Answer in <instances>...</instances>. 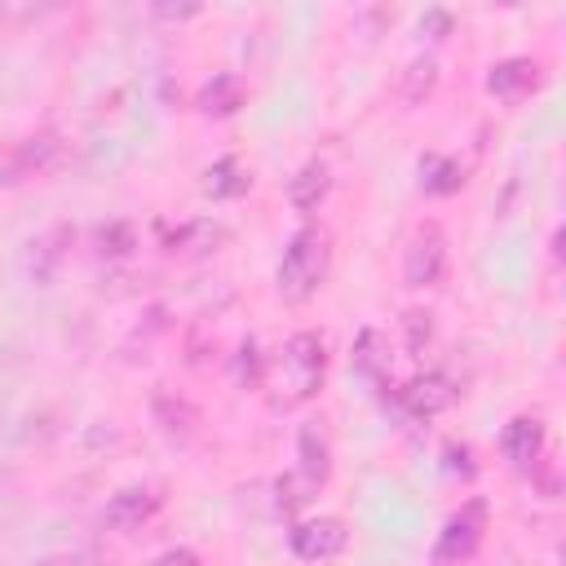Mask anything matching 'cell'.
<instances>
[{"instance_id": "52a82bcc", "label": "cell", "mask_w": 566, "mask_h": 566, "mask_svg": "<svg viewBox=\"0 0 566 566\" xmlns=\"http://www.w3.org/2000/svg\"><path fill=\"white\" fill-rule=\"evenodd\" d=\"M71 239H75L71 226H53V230H44L40 239H31V252H27V279H31L35 287H49V283L57 279Z\"/></svg>"}, {"instance_id": "ba28073f", "label": "cell", "mask_w": 566, "mask_h": 566, "mask_svg": "<svg viewBox=\"0 0 566 566\" xmlns=\"http://www.w3.org/2000/svg\"><path fill=\"white\" fill-rule=\"evenodd\" d=\"M57 150H62V142H57V133H53V128H40V133L22 137V142L9 150V159H4V164H9L4 186H9V181H18V177H35V172L53 168Z\"/></svg>"}, {"instance_id": "9c48e42d", "label": "cell", "mask_w": 566, "mask_h": 566, "mask_svg": "<svg viewBox=\"0 0 566 566\" xmlns=\"http://www.w3.org/2000/svg\"><path fill=\"white\" fill-rule=\"evenodd\" d=\"M500 451L504 460H513L517 469H535L539 451H544V424L535 416H513L500 433Z\"/></svg>"}, {"instance_id": "ac0fdd59", "label": "cell", "mask_w": 566, "mask_h": 566, "mask_svg": "<svg viewBox=\"0 0 566 566\" xmlns=\"http://www.w3.org/2000/svg\"><path fill=\"white\" fill-rule=\"evenodd\" d=\"M460 186H464V168L455 159H447V155L420 159V190H429V195H455Z\"/></svg>"}, {"instance_id": "30bf717a", "label": "cell", "mask_w": 566, "mask_h": 566, "mask_svg": "<svg viewBox=\"0 0 566 566\" xmlns=\"http://www.w3.org/2000/svg\"><path fill=\"white\" fill-rule=\"evenodd\" d=\"M451 398H455V389H451V380H447L442 371H429V376L411 380V385L398 394L402 411H407V416H416V420H429V416H438V411H442Z\"/></svg>"}, {"instance_id": "6da1fadb", "label": "cell", "mask_w": 566, "mask_h": 566, "mask_svg": "<svg viewBox=\"0 0 566 566\" xmlns=\"http://www.w3.org/2000/svg\"><path fill=\"white\" fill-rule=\"evenodd\" d=\"M323 371H327V340L323 332H292L283 345V363H279V407L305 402L323 389Z\"/></svg>"}, {"instance_id": "ffe728a7", "label": "cell", "mask_w": 566, "mask_h": 566, "mask_svg": "<svg viewBox=\"0 0 566 566\" xmlns=\"http://www.w3.org/2000/svg\"><path fill=\"white\" fill-rule=\"evenodd\" d=\"M234 380H239L243 389H256V385L265 380V358H261V349H256L252 336H248V340L239 345V354H234Z\"/></svg>"}, {"instance_id": "e0dca14e", "label": "cell", "mask_w": 566, "mask_h": 566, "mask_svg": "<svg viewBox=\"0 0 566 566\" xmlns=\"http://www.w3.org/2000/svg\"><path fill=\"white\" fill-rule=\"evenodd\" d=\"M243 106V84L234 75H212L203 88H199V111L203 115H230Z\"/></svg>"}, {"instance_id": "cb8c5ba5", "label": "cell", "mask_w": 566, "mask_h": 566, "mask_svg": "<svg viewBox=\"0 0 566 566\" xmlns=\"http://www.w3.org/2000/svg\"><path fill=\"white\" fill-rule=\"evenodd\" d=\"M150 566H199V557H195L190 548H168V553H159Z\"/></svg>"}, {"instance_id": "7402d4cb", "label": "cell", "mask_w": 566, "mask_h": 566, "mask_svg": "<svg viewBox=\"0 0 566 566\" xmlns=\"http://www.w3.org/2000/svg\"><path fill=\"white\" fill-rule=\"evenodd\" d=\"M217 239H221V230H217L212 221H195V226H181V230L168 239V248H172V252H177V248H181V252H203V248H212Z\"/></svg>"}, {"instance_id": "44dd1931", "label": "cell", "mask_w": 566, "mask_h": 566, "mask_svg": "<svg viewBox=\"0 0 566 566\" xmlns=\"http://www.w3.org/2000/svg\"><path fill=\"white\" fill-rule=\"evenodd\" d=\"M133 226L128 221H106V226H97V252L102 256H128L133 252Z\"/></svg>"}, {"instance_id": "3957f363", "label": "cell", "mask_w": 566, "mask_h": 566, "mask_svg": "<svg viewBox=\"0 0 566 566\" xmlns=\"http://www.w3.org/2000/svg\"><path fill=\"white\" fill-rule=\"evenodd\" d=\"M159 509H164V491L150 486V482H133V486H119V491L106 500L102 522H106L111 531L128 535V531H142Z\"/></svg>"}, {"instance_id": "7a4b0ae2", "label": "cell", "mask_w": 566, "mask_h": 566, "mask_svg": "<svg viewBox=\"0 0 566 566\" xmlns=\"http://www.w3.org/2000/svg\"><path fill=\"white\" fill-rule=\"evenodd\" d=\"M327 243H332V239H327L323 226H301V230L287 239L283 261H279V292H283L287 301H305V296L318 292V283H323V274H327V256H332Z\"/></svg>"}, {"instance_id": "2e32d148", "label": "cell", "mask_w": 566, "mask_h": 566, "mask_svg": "<svg viewBox=\"0 0 566 566\" xmlns=\"http://www.w3.org/2000/svg\"><path fill=\"white\" fill-rule=\"evenodd\" d=\"M535 62L531 57H504V62H495L491 71H486V88L495 93V97H517V93H526L531 84H535Z\"/></svg>"}, {"instance_id": "8fae6325", "label": "cell", "mask_w": 566, "mask_h": 566, "mask_svg": "<svg viewBox=\"0 0 566 566\" xmlns=\"http://www.w3.org/2000/svg\"><path fill=\"white\" fill-rule=\"evenodd\" d=\"M327 190H332V172H327L323 159L301 164V168L292 172V181H287V199H292L296 212H314V208L327 199Z\"/></svg>"}, {"instance_id": "277c9868", "label": "cell", "mask_w": 566, "mask_h": 566, "mask_svg": "<svg viewBox=\"0 0 566 566\" xmlns=\"http://www.w3.org/2000/svg\"><path fill=\"white\" fill-rule=\"evenodd\" d=\"M447 274V239L438 226H420L402 252V279L407 287H433Z\"/></svg>"}, {"instance_id": "5b68a950", "label": "cell", "mask_w": 566, "mask_h": 566, "mask_svg": "<svg viewBox=\"0 0 566 566\" xmlns=\"http://www.w3.org/2000/svg\"><path fill=\"white\" fill-rule=\"evenodd\" d=\"M482 531H486V504H482V500H469L460 513L447 517L433 557H438V562H460V557H469V553L482 544Z\"/></svg>"}, {"instance_id": "603a6c76", "label": "cell", "mask_w": 566, "mask_h": 566, "mask_svg": "<svg viewBox=\"0 0 566 566\" xmlns=\"http://www.w3.org/2000/svg\"><path fill=\"white\" fill-rule=\"evenodd\" d=\"M402 323H407V345H411V349H424L429 336H433V314H429V310H407Z\"/></svg>"}, {"instance_id": "d6986e66", "label": "cell", "mask_w": 566, "mask_h": 566, "mask_svg": "<svg viewBox=\"0 0 566 566\" xmlns=\"http://www.w3.org/2000/svg\"><path fill=\"white\" fill-rule=\"evenodd\" d=\"M433 80H438V66H433V57H416V62H407V71H402V102H424V93L433 88Z\"/></svg>"}, {"instance_id": "9a60e30c", "label": "cell", "mask_w": 566, "mask_h": 566, "mask_svg": "<svg viewBox=\"0 0 566 566\" xmlns=\"http://www.w3.org/2000/svg\"><path fill=\"white\" fill-rule=\"evenodd\" d=\"M394 363V349H389V336L380 327H363L358 340H354V367L367 376V380H380Z\"/></svg>"}, {"instance_id": "d4e9b609", "label": "cell", "mask_w": 566, "mask_h": 566, "mask_svg": "<svg viewBox=\"0 0 566 566\" xmlns=\"http://www.w3.org/2000/svg\"><path fill=\"white\" fill-rule=\"evenodd\" d=\"M9 486H13V473H9V469H0V495H4Z\"/></svg>"}, {"instance_id": "7c38bea8", "label": "cell", "mask_w": 566, "mask_h": 566, "mask_svg": "<svg viewBox=\"0 0 566 566\" xmlns=\"http://www.w3.org/2000/svg\"><path fill=\"white\" fill-rule=\"evenodd\" d=\"M150 416H155V424H159L168 438H190L195 424H199L195 402H186V398H177V394H168V389H159V394L150 398Z\"/></svg>"}, {"instance_id": "8992f818", "label": "cell", "mask_w": 566, "mask_h": 566, "mask_svg": "<svg viewBox=\"0 0 566 566\" xmlns=\"http://www.w3.org/2000/svg\"><path fill=\"white\" fill-rule=\"evenodd\" d=\"M287 544L305 562H327L349 544V531H345L340 517H310V522H296L287 531Z\"/></svg>"}, {"instance_id": "5bb4252c", "label": "cell", "mask_w": 566, "mask_h": 566, "mask_svg": "<svg viewBox=\"0 0 566 566\" xmlns=\"http://www.w3.org/2000/svg\"><path fill=\"white\" fill-rule=\"evenodd\" d=\"M203 195H212V199H239L248 186H252V172L234 159V155H221L217 164H208L203 168Z\"/></svg>"}, {"instance_id": "4fadbf2b", "label": "cell", "mask_w": 566, "mask_h": 566, "mask_svg": "<svg viewBox=\"0 0 566 566\" xmlns=\"http://www.w3.org/2000/svg\"><path fill=\"white\" fill-rule=\"evenodd\" d=\"M296 455H301V478L318 491L323 482H327V473H332V451H327V438L314 429V424H301V433H296Z\"/></svg>"}]
</instances>
